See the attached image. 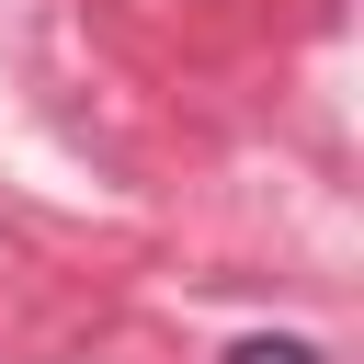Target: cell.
<instances>
[{
	"label": "cell",
	"mask_w": 364,
	"mask_h": 364,
	"mask_svg": "<svg viewBox=\"0 0 364 364\" xmlns=\"http://www.w3.org/2000/svg\"><path fill=\"white\" fill-rule=\"evenodd\" d=\"M228 364H330L307 330H250V341H228Z\"/></svg>",
	"instance_id": "6da1fadb"
}]
</instances>
